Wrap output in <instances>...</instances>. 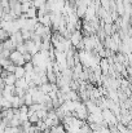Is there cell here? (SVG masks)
I'll return each mask as SVG.
<instances>
[{
	"mask_svg": "<svg viewBox=\"0 0 132 133\" xmlns=\"http://www.w3.org/2000/svg\"><path fill=\"white\" fill-rule=\"evenodd\" d=\"M9 59L12 61V63H14L16 66H25V59H23V54H21L17 50H13L9 56Z\"/></svg>",
	"mask_w": 132,
	"mask_h": 133,
	"instance_id": "6da1fadb",
	"label": "cell"
},
{
	"mask_svg": "<svg viewBox=\"0 0 132 133\" xmlns=\"http://www.w3.org/2000/svg\"><path fill=\"white\" fill-rule=\"evenodd\" d=\"M82 40H83V34H82L80 31H75V32H73L71 36H70V43H71L73 46H77Z\"/></svg>",
	"mask_w": 132,
	"mask_h": 133,
	"instance_id": "7a4b0ae2",
	"label": "cell"
},
{
	"mask_svg": "<svg viewBox=\"0 0 132 133\" xmlns=\"http://www.w3.org/2000/svg\"><path fill=\"white\" fill-rule=\"evenodd\" d=\"M10 40L17 45H21L25 43V40H23V38H22V34H21V31H17V32H14V34H12L10 35Z\"/></svg>",
	"mask_w": 132,
	"mask_h": 133,
	"instance_id": "3957f363",
	"label": "cell"
},
{
	"mask_svg": "<svg viewBox=\"0 0 132 133\" xmlns=\"http://www.w3.org/2000/svg\"><path fill=\"white\" fill-rule=\"evenodd\" d=\"M13 74H14V76H16L17 79H22V78H25V75H26L25 67H23V66H17Z\"/></svg>",
	"mask_w": 132,
	"mask_h": 133,
	"instance_id": "277c9868",
	"label": "cell"
},
{
	"mask_svg": "<svg viewBox=\"0 0 132 133\" xmlns=\"http://www.w3.org/2000/svg\"><path fill=\"white\" fill-rule=\"evenodd\" d=\"M3 80H4V84H5V85H14L16 82H17V78L14 76L13 72H9V75H8L5 79H3Z\"/></svg>",
	"mask_w": 132,
	"mask_h": 133,
	"instance_id": "5b68a950",
	"label": "cell"
},
{
	"mask_svg": "<svg viewBox=\"0 0 132 133\" xmlns=\"http://www.w3.org/2000/svg\"><path fill=\"white\" fill-rule=\"evenodd\" d=\"M14 87H17V88H22V89H25V90L27 92V89H29V83L26 82L25 78H22V79H17Z\"/></svg>",
	"mask_w": 132,
	"mask_h": 133,
	"instance_id": "8992f818",
	"label": "cell"
},
{
	"mask_svg": "<svg viewBox=\"0 0 132 133\" xmlns=\"http://www.w3.org/2000/svg\"><path fill=\"white\" fill-rule=\"evenodd\" d=\"M16 44L10 40V38L9 39H7L4 43H3V49H8V50H10V52H13V50H16Z\"/></svg>",
	"mask_w": 132,
	"mask_h": 133,
	"instance_id": "52a82bcc",
	"label": "cell"
},
{
	"mask_svg": "<svg viewBox=\"0 0 132 133\" xmlns=\"http://www.w3.org/2000/svg\"><path fill=\"white\" fill-rule=\"evenodd\" d=\"M0 109H1V110L12 109V103H10V101H8L7 98H3V99L0 101Z\"/></svg>",
	"mask_w": 132,
	"mask_h": 133,
	"instance_id": "ba28073f",
	"label": "cell"
},
{
	"mask_svg": "<svg viewBox=\"0 0 132 133\" xmlns=\"http://www.w3.org/2000/svg\"><path fill=\"white\" fill-rule=\"evenodd\" d=\"M23 99H25V105H26V106H31V105L34 103L33 96H31V93H29V92H26V94L23 96Z\"/></svg>",
	"mask_w": 132,
	"mask_h": 133,
	"instance_id": "9c48e42d",
	"label": "cell"
},
{
	"mask_svg": "<svg viewBox=\"0 0 132 133\" xmlns=\"http://www.w3.org/2000/svg\"><path fill=\"white\" fill-rule=\"evenodd\" d=\"M9 38H10V34H9L8 31L0 29V43H4V42H5L7 39H9Z\"/></svg>",
	"mask_w": 132,
	"mask_h": 133,
	"instance_id": "30bf717a",
	"label": "cell"
},
{
	"mask_svg": "<svg viewBox=\"0 0 132 133\" xmlns=\"http://www.w3.org/2000/svg\"><path fill=\"white\" fill-rule=\"evenodd\" d=\"M33 6V3L31 1H22L21 3V9H22V13H26L30 8Z\"/></svg>",
	"mask_w": 132,
	"mask_h": 133,
	"instance_id": "8fae6325",
	"label": "cell"
},
{
	"mask_svg": "<svg viewBox=\"0 0 132 133\" xmlns=\"http://www.w3.org/2000/svg\"><path fill=\"white\" fill-rule=\"evenodd\" d=\"M47 1H48V0H31V3H33V6H35L36 9H39V8L44 6Z\"/></svg>",
	"mask_w": 132,
	"mask_h": 133,
	"instance_id": "7c38bea8",
	"label": "cell"
},
{
	"mask_svg": "<svg viewBox=\"0 0 132 133\" xmlns=\"http://www.w3.org/2000/svg\"><path fill=\"white\" fill-rule=\"evenodd\" d=\"M23 67H25V71H26V72H33L34 69H35V66H34L33 62H27V63H25Z\"/></svg>",
	"mask_w": 132,
	"mask_h": 133,
	"instance_id": "4fadbf2b",
	"label": "cell"
},
{
	"mask_svg": "<svg viewBox=\"0 0 132 133\" xmlns=\"http://www.w3.org/2000/svg\"><path fill=\"white\" fill-rule=\"evenodd\" d=\"M16 50H17V52H20L21 54H25V53H27V49H26V45H25V43H23V44H21V45H17Z\"/></svg>",
	"mask_w": 132,
	"mask_h": 133,
	"instance_id": "5bb4252c",
	"label": "cell"
},
{
	"mask_svg": "<svg viewBox=\"0 0 132 133\" xmlns=\"http://www.w3.org/2000/svg\"><path fill=\"white\" fill-rule=\"evenodd\" d=\"M23 59H25V63L33 62V56H31L30 53H25V54H23Z\"/></svg>",
	"mask_w": 132,
	"mask_h": 133,
	"instance_id": "9a60e30c",
	"label": "cell"
},
{
	"mask_svg": "<svg viewBox=\"0 0 132 133\" xmlns=\"http://www.w3.org/2000/svg\"><path fill=\"white\" fill-rule=\"evenodd\" d=\"M4 98V94H3V89H0V101Z\"/></svg>",
	"mask_w": 132,
	"mask_h": 133,
	"instance_id": "2e32d148",
	"label": "cell"
},
{
	"mask_svg": "<svg viewBox=\"0 0 132 133\" xmlns=\"http://www.w3.org/2000/svg\"><path fill=\"white\" fill-rule=\"evenodd\" d=\"M3 14H4V10H3V8L0 6V19H1V17H3Z\"/></svg>",
	"mask_w": 132,
	"mask_h": 133,
	"instance_id": "e0dca14e",
	"label": "cell"
},
{
	"mask_svg": "<svg viewBox=\"0 0 132 133\" xmlns=\"http://www.w3.org/2000/svg\"><path fill=\"white\" fill-rule=\"evenodd\" d=\"M1 72H3V67L0 66V75H1Z\"/></svg>",
	"mask_w": 132,
	"mask_h": 133,
	"instance_id": "ac0fdd59",
	"label": "cell"
}]
</instances>
